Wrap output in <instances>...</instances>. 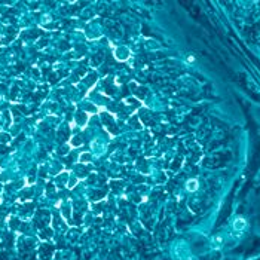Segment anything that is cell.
<instances>
[{"instance_id": "obj_1", "label": "cell", "mask_w": 260, "mask_h": 260, "mask_svg": "<svg viewBox=\"0 0 260 260\" xmlns=\"http://www.w3.org/2000/svg\"><path fill=\"white\" fill-rule=\"evenodd\" d=\"M247 227V222L244 220L242 217H238L235 222H233V229L235 230H244Z\"/></svg>"}, {"instance_id": "obj_4", "label": "cell", "mask_w": 260, "mask_h": 260, "mask_svg": "<svg viewBox=\"0 0 260 260\" xmlns=\"http://www.w3.org/2000/svg\"><path fill=\"white\" fill-rule=\"evenodd\" d=\"M187 61H189V63H193V61H195V58H193V57H187Z\"/></svg>"}, {"instance_id": "obj_2", "label": "cell", "mask_w": 260, "mask_h": 260, "mask_svg": "<svg viewBox=\"0 0 260 260\" xmlns=\"http://www.w3.org/2000/svg\"><path fill=\"white\" fill-rule=\"evenodd\" d=\"M186 187H187V190H196V187H198V180L196 178H193V180H189L187 181V184H186Z\"/></svg>"}, {"instance_id": "obj_3", "label": "cell", "mask_w": 260, "mask_h": 260, "mask_svg": "<svg viewBox=\"0 0 260 260\" xmlns=\"http://www.w3.org/2000/svg\"><path fill=\"white\" fill-rule=\"evenodd\" d=\"M213 242H214V245H216V247H220V245H222V242H223V238H222V236H216Z\"/></svg>"}]
</instances>
